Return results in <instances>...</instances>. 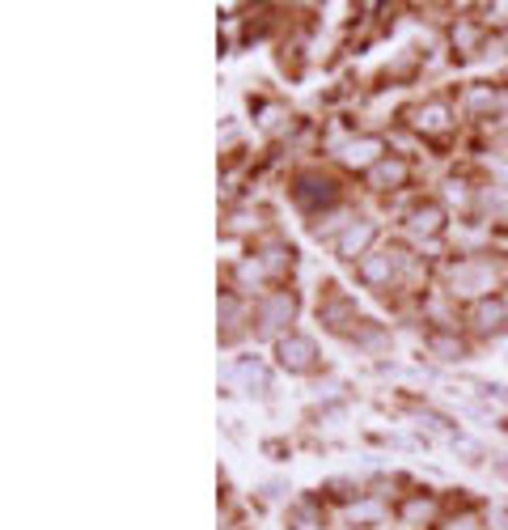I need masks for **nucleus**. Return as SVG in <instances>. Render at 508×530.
Masks as SVG:
<instances>
[{
    "label": "nucleus",
    "instance_id": "f03ea898",
    "mask_svg": "<svg viewBox=\"0 0 508 530\" xmlns=\"http://www.w3.org/2000/svg\"><path fill=\"white\" fill-rule=\"evenodd\" d=\"M314 357H318L314 340H305V335H284V340H280V361L288 369H310Z\"/></svg>",
    "mask_w": 508,
    "mask_h": 530
},
{
    "label": "nucleus",
    "instance_id": "f257e3e1",
    "mask_svg": "<svg viewBox=\"0 0 508 530\" xmlns=\"http://www.w3.org/2000/svg\"><path fill=\"white\" fill-rule=\"evenodd\" d=\"M483 289H496V272L479 259H466L453 268V293H483Z\"/></svg>",
    "mask_w": 508,
    "mask_h": 530
},
{
    "label": "nucleus",
    "instance_id": "2eb2a0df",
    "mask_svg": "<svg viewBox=\"0 0 508 530\" xmlns=\"http://www.w3.org/2000/svg\"><path fill=\"white\" fill-rule=\"evenodd\" d=\"M428 514H432L428 501H411V505H407V518H428Z\"/></svg>",
    "mask_w": 508,
    "mask_h": 530
},
{
    "label": "nucleus",
    "instance_id": "dca6fc26",
    "mask_svg": "<svg viewBox=\"0 0 508 530\" xmlns=\"http://www.w3.org/2000/svg\"><path fill=\"white\" fill-rule=\"evenodd\" d=\"M453 530H470V522H453Z\"/></svg>",
    "mask_w": 508,
    "mask_h": 530
},
{
    "label": "nucleus",
    "instance_id": "423d86ee",
    "mask_svg": "<svg viewBox=\"0 0 508 530\" xmlns=\"http://www.w3.org/2000/svg\"><path fill=\"white\" fill-rule=\"evenodd\" d=\"M437 229H441V208L437 204L411 212V234H437Z\"/></svg>",
    "mask_w": 508,
    "mask_h": 530
},
{
    "label": "nucleus",
    "instance_id": "1a4fd4ad",
    "mask_svg": "<svg viewBox=\"0 0 508 530\" xmlns=\"http://www.w3.org/2000/svg\"><path fill=\"white\" fill-rule=\"evenodd\" d=\"M373 153H377V140H360V145H348L343 162H348V166H369Z\"/></svg>",
    "mask_w": 508,
    "mask_h": 530
},
{
    "label": "nucleus",
    "instance_id": "9b49d317",
    "mask_svg": "<svg viewBox=\"0 0 508 530\" xmlns=\"http://www.w3.org/2000/svg\"><path fill=\"white\" fill-rule=\"evenodd\" d=\"M352 314H356V310H352L348 302H331V306L322 310V323H331V327H343V323H348Z\"/></svg>",
    "mask_w": 508,
    "mask_h": 530
},
{
    "label": "nucleus",
    "instance_id": "9d476101",
    "mask_svg": "<svg viewBox=\"0 0 508 530\" xmlns=\"http://www.w3.org/2000/svg\"><path fill=\"white\" fill-rule=\"evenodd\" d=\"M415 123H420L424 132H441L445 123H449V115H445V106H428V111H420V119H415Z\"/></svg>",
    "mask_w": 508,
    "mask_h": 530
},
{
    "label": "nucleus",
    "instance_id": "f8f14e48",
    "mask_svg": "<svg viewBox=\"0 0 508 530\" xmlns=\"http://www.w3.org/2000/svg\"><path fill=\"white\" fill-rule=\"evenodd\" d=\"M348 518H352V522H377V518H381V505H377V501H360V505L348 509Z\"/></svg>",
    "mask_w": 508,
    "mask_h": 530
},
{
    "label": "nucleus",
    "instance_id": "7ed1b4c3",
    "mask_svg": "<svg viewBox=\"0 0 508 530\" xmlns=\"http://www.w3.org/2000/svg\"><path fill=\"white\" fill-rule=\"evenodd\" d=\"M293 310H297V302L288 293H271L267 302H263V310H259V327L263 331H276V327H284L288 318H293Z\"/></svg>",
    "mask_w": 508,
    "mask_h": 530
},
{
    "label": "nucleus",
    "instance_id": "ddd939ff",
    "mask_svg": "<svg viewBox=\"0 0 508 530\" xmlns=\"http://www.w3.org/2000/svg\"><path fill=\"white\" fill-rule=\"evenodd\" d=\"M365 276L369 280H386L390 276V259H381V255L377 259H365Z\"/></svg>",
    "mask_w": 508,
    "mask_h": 530
},
{
    "label": "nucleus",
    "instance_id": "20e7f679",
    "mask_svg": "<svg viewBox=\"0 0 508 530\" xmlns=\"http://www.w3.org/2000/svg\"><path fill=\"white\" fill-rule=\"evenodd\" d=\"M369 238H373V225H369V221L348 225V234L339 238V255H343V259H356V255L369 246Z\"/></svg>",
    "mask_w": 508,
    "mask_h": 530
},
{
    "label": "nucleus",
    "instance_id": "4468645a",
    "mask_svg": "<svg viewBox=\"0 0 508 530\" xmlns=\"http://www.w3.org/2000/svg\"><path fill=\"white\" fill-rule=\"evenodd\" d=\"M432 352H441L445 361H453V357H462V344H453V340H445V335H437V340H432Z\"/></svg>",
    "mask_w": 508,
    "mask_h": 530
},
{
    "label": "nucleus",
    "instance_id": "0eeeda50",
    "mask_svg": "<svg viewBox=\"0 0 508 530\" xmlns=\"http://www.w3.org/2000/svg\"><path fill=\"white\" fill-rule=\"evenodd\" d=\"M297 196L305 200V204H310V200H335V183L331 179H301V191H297Z\"/></svg>",
    "mask_w": 508,
    "mask_h": 530
},
{
    "label": "nucleus",
    "instance_id": "6e6552de",
    "mask_svg": "<svg viewBox=\"0 0 508 530\" xmlns=\"http://www.w3.org/2000/svg\"><path fill=\"white\" fill-rule=\"evenodd\" d=\"M403 179H407V166L403 162H381L373 170V183L377 187H390V183H403Z\"/></svg>",
    "mask_w": 508,
    "mask_h": 530
},
{
    "label": "nucleus",
    "instance_id": "39448f33",
    "mask_svg": "<svg viewBox=\"0 0 508 530\" xmlns=\"http://www.w3.org/2000/svg\"><path fill=\"white\" fill-rule=\"evenodd\" d=\"M475 327H479L483 335L504 331V306H500V302H479V306H475Z\"/></svg>",
    "mask_w": 508,
    "mask_h": 530
}]
</instances>
